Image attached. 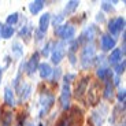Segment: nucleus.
Returning a JSON list of instances; mask_svg holds the SVG:
<instances>
[{
  "instance_id": "nucleus-14",
  "label": "nucleus",
  "mask_w": 126,
  "mask_h": 126,
  "mask_svg": "<svg viewBox=\"0 0 126 126\" xmlns=\"http://www.w3.org/2000/svg\"><path fill=\"white\" fill-rule=\"evenodd\" d=\"M38 70V74H40V77L43 79H47L51 77V74H52V69H51V66L48 64V63H40L37 67Z\"/></svg>"
},
{
  "instance_id": "nucleus-31",
  "label": "nucleus",
  "mask_w": 126,
  "mask_h": 126,
  "mask_svg": "<svg viewBox=\"0 0 126 126\" xmlns=\"http://www.w3.org/2000/svg\"><path fill=\"white\" fill-rule=\"evenodd\" d=\"M125 97H126V92H125V88H121L118 91V100L121 103H125Z\"/></svg>"
},
{
  "instance_id": "nucleus-9",
  "label": "nucleus",
  "mask_w": 126,
  "mask_h": 126,
  "mask_svg": "<svg viewBox=\"0 0 126 126\" xmlns=\"http://www.w3.org/2000/svg\"><path fill=\"white\" fill-rule=\"evenodd\" d=\"M40 64V54L38 52H34V54L30 56L29 62L26 63V73H28L29 76H33L36 71H37V67Z\"/></svg>"
},
{
  "instance_id": "nucleus-30",
  "label": "nucleus",
  "mask_w": 126,
  "mask_h": 126,
  "mask_svg": "<svg viewBox=\"0 0 126 126\" xmlns=\"http://www.w3.org/2000/svg\"><path fill=\"white\" fill-rule=\"evenodd\" d=\"M101 8H103L104 11H107V13L114 11V6H112L111 1H103V3H101Z\"/></svg>"
},
{
  "instance_id": "nucleus-2",
  "label": "nucleus",
  "mask_w": 126,
  "mask_h": 126,
  "mask_svg": "<svg viewBox=\"0 0 126 126\" xmlns=\"http://www.w3.org/2000/svg\"><path fill=\"white\" fill-rule=\"evenodd\" d=\"M64 55H66V44H64V41H59V43H56V44L54 45V48H52V52H51V62L54 63V64H59L63 60Z\"/></svg>"
},
{
  "instance_id": "nucleus-10",
  "label": "nucleus",
  "mask_w": 126,
  "mask_h": 126,
  "mask_svg": "<svg viewBox=\"0 0 126 126\" xmlns=\"http://www.w3.org/2000/svg\"><path fill=\"white\" fill-rule=\"evenodd\" d=\"M123 54H125V47H122V49L121 48H114L111 51L110 56H108V63L112 64V66H115L117 63L123 60Z\"/></svg>"
},
{
  "instance_id": "nucleus-19",
  "label": "nucleus",
  "mask_w": 126,
  "mask_h": 126,
  "mask_svg": "<svg viewBox=\"0 0 126 126\" xmlns=\"http://www.w3.org/2000/svg\"><path fill=\"white\" fill-rule=\"evenodd\" d=\"M79 6V1H77V0H71V1H69V3L66 4V7H64V13H63V15L66 16L69 15V14L74 13L77 8H78Z\"/></svg>"
},
{
  "instance_id": "nucleus-22",
  "label": "nucleus",
  "mask_w": 126,
  "mask_h": 126,
  "mask_svg": "<svg viewBox=\"0 0 126 126\" xmlns=\"http://www.w3.org/2000/svg\"><path fill=\"white\" fill-rule=\"evenodd\" d=\"M13 34H14V28H13V26L4 25L3 33H1V38H4V40H8V38L13 37Z\"/></svg>"
},
{
  "instance_id": "nucleus-33",
  "label": "nucleus",
  "mask_w": 126,
  "mask_h": 126,
  "mask_svg": "<svg viewBox=\"0 0 126 126\" xmlns=\"http://www.w3.org/2000/svg\"><path fill=\"white\" fill-rule=\"evenodd\" d=\"M69 58H70V63H71V64H73V66H74V64H76V63H77V58H76V55H74V54H71V52H69Z\"/></svg>"
},
{
  "instance_id": "nucleus-3",
  "label": "nucleus",
  "mask_w": 126,
  "mask_h": 126,
  "mask_svg": "<svg viewBox=\"0 0 126 126\" xmlns=\"http://www.w3.org/2000/svg\"><path fill=\"white\" fill-rule=\"evenodd\" d=\"M123 30H125V18L123 16H117L108 22V32H110L108 34L112 36L114 38Z\"/></svg>"
},
{
  "instance_id": "nucleus-17",
  "label": "nucleus",
  "mask_w": 126,
  "mask_h": 126,
  "mask_svg": "<svg viewBox=\"0 0 126 126\" xmlns=\"http://www.w3.org/2000/svg\"><path fill=\"white\" fill-rule=\"evenodd\" d=\"M11 51H13V55L15 58H21L23 55V47L19 41H14L11 45Z\"/></svg>"
},
{
  "instance_id": "nucleus-26",
  "label": "nucleus",
  "mask_w": 126,
  "mask_h": 126,
  "mask_svg": "<svg viewBox=\"0 0 126 126\" xmlns=\"http://www.w3.org/2000/svg\"><path fill=\"white\" fill-rule=\"evenodd\" d=\"M52 47H54V43H52V41H48L47 44H45V47L43 48V52H41V54L44 55V56H48V55L52 52Z\"/></svg>"
},
{
  "instance_id": "nucleus-23",
  "label": "nucleus",
  "mask_w": 126,
  "mask_h": 126,
  "mask_svg": "<svg viewBox=\"0 0 126 126\" xmlns=\"http://www.w3.org/2000/svg\"><path fill=\"white\" fill-rule=\"evenodd\" d=\"M13 125V114L6 112L4 117L1 118V126H11Z\"/></svg>"
},
{
  "instance_id": "nucleus-1",
  "label": "nucleus",
  "mask_w": 126,
  "mask_h": 126,
  "mask_svg": "<svg viewBox=\"0 0 126 126\" xmlns=\"http://www.w3.org/2000/svg\"><path fill=\"white\" fill-rule=\"evenodd\" d=\"M94 55H96V48H94V45L92 44V43L82 48L79 62H81V66L84 67V69H88L92 64V62L94 60Z\"/></svg>"
},
{
  "instance_id": "nucleus-29",
  "label": "nucleus",
  "mask_w": 126,
  "mask_h": 126,
  "mask_svg": "<svg viewBox=\"0 0 126 126\" xmlns=\"http://www.w3.org/2000/svg\"><path fill=\"white\" fill-rule=\"evenodd\" d=\"M63 19H64V15H63V14H58V15L54 16V19H52V23L55 25V28H56V26H59L60 23L63 22Z\"/></svg>"
},
{
  "instance_id": "nucleus-34",
  "label": "nucleus",
  "mask_w": 126,
  "mask_h": 126,
  "mask_svg": "<svg viewBox=\"0 0 126 126\" xmlns=\"http://www.w3.org/2000/svg\"><path fill=\"white\" fill-rule=\"evenodd\" d=\"M36 36H37V37H36V40H37V41H41V40H43V36H44V33H41L40 30H37V32H36Z\"/></svg>"
},
{
  "instance_id": "nucleus-16",
  "label": "nucleus",
  "mask_w": 126,
  "mask_h": 126,
  "mask_svg": "<svg viewBox=\"0 0 126 126\" xmlns=\"http://www.w3.org/2000/svg\"><path fill=\"white\" fill-rule=\"evenodd\" d=\"M44 4H45V1H43V0H36V1H32V3L29 4V11H30V14H32V15L38 14L41 10L44 8Z\"/></svg>"
},
{
  "instance_id": "nucleus-18",
  "label": "nucleus",
  "mask_w": 126,
  "mask_h": 126,
  "mask_svg": "<svg viewBox=\"0 0 126 126\" xmlns=\"http://www.w3.org/2000/svg\"><path fill=\"white\" fill-rule=\"evenodd\" d=\"M106 81V86H104V92H103V96L104 99H107V100H110L111 97H112V82H111L110 78L104 79Z\"/></svg>"
},
{
  "instance_id": "nucleus-7",
  "label": "nucleus",
  "mask_w": 126,
  "mask_h": 126,
  "mask_svg": "<svg viewBox=\"0 0 126 126\" xmlns=\"http://www.w3.org/2000/svg\"><path fill=\"white\" fill-rule=\"evenodd\" d=\"M89 81H91V77H89V76L82 77V78L78 81V85H77L76 92H74V96H76V99H82V97H84V94L88 92Z\"/></svg>"
},
{
  "instance_id": "nucleus-35",
  "label": "nucleus",
  "mask_w": 126,
  "mask_h": 126,
  "mask_svg": "<svg viewBox=\"0 0 126 126\" xmlns=\"http://www.w3.org/2000/svg\"><path fill=\"white\" fill-rule=\"evenodd\" d=\"M96 19H97V21H100V22H103V21H104V14L103 13H99L97 16H96Z\"/></svg>"
},
{
  "instance_id": "nucleus-36",
  "label": "nucleus",
  "mask_w": 126,
  "mask_h": 126,
  "mask_svg": "<svg viewBox=\"0 0 126 126\" xmlns=\"http://www.w3.org/2000/svg\"><path fill=\"white\" fill-rule=\"evenodd\" d=\"M112 85H119V76L114 77V84H112Z\"/></svg>"
},
{
  "instance_id": "nucleus-21",
  "label": "nucleus",
  "mask_w": 126,
  "mask_h": 126,
  "mask_svg": "<svg viewBox=\"0 0 126 126\" xmlns=\"http://www.w3.org/2000/svg\"><path fill=\"white\" fill-rule=\"evenodd\" d=\"M96 74H97V77L100 79H107V78H110L111 71H110V69H108L107 66H100V67H97Z\"/></svg>"
},
{
  "instance_id": "nucleus-11",
  "label": "nucleus",
  "mask_w": 126,
  "mask_h": 126,
  "mask_svg": "<svg viewBox=\"0 0 126 126\" xmlns=\"http://www.w3.org/2000/svg\"><path fill=\"white\" fill-rule=\"evenodd\" d=\"M99 100H100V92H99V85L94 82L93 85L91 86V89H89L88 92V101L89 104H92V106H94V104H97Z\"/></svg>"
},
{
  "instance_id": "nucleus-27",
  "label": "nucleus",
  "mask_w": 126,
  "mask_h": 126,
  "mask_svg": "<svg viewBox=\"0 0 126 126\" xmlns=\"http://www.w3.org/2000/svg\"><path fill=\"white\" fill-rule=\"evenodd\" d=\"M123 71H125V59L115 64V73H117V76H121Z\"/></svg>"
},
{
  "instance_id": "nucleus-37",
  "label": "nucleus",
  "mask_w": 126,
  "mask_h": 126,
  "mask_svg": "<svg viewBox=\"0 0 126 126\" xmlns=\"http://www.w3.org/2000/svg\"><path fill=\"white\" fill-rule=\"evenodd\" d=\"M3 74H4V67H0V85H1V79H3Z\"/></svg>"
},
{
  "instance_id": "nucleus-20",
  "label": "nucleus",
  "mask_w": 126,
  "mask_h": 126,
  "mask_svg": "<svg viewBox=\"0 0 126 126\" xmlns=\"http://www.w3.org/2000/svg\"><path fill=\"white\" fill-rule=\"evenodd\" d=\"M23 88H18L16 91H19L18 93L21 94V99L22 100H26V99L30 96V92H32V86L29 85V84H22Z\"/></svg>"
},
{
  "instance_id": "nucleus-25",
  "label": "nucleus",
  "mask_w": 126,
  "mask_h": 126,
  "mask_svg": "<svg viewBox=\"0 0 126 126\" xmlns=\"http://www.w3.org/2000/svg\"><path fill=\"white\" fill-rule=\"evenodd\" d=\"M30 32H32V25L23 26V28H21V30H19V36H21V37H30Z\"/></svg>"
},
{
  "instance_id": "nucleus-4",
  "label": "nucleus",
  "mask_w": 126,
  "mask_h": 126,
  "mask_svg": "<svg viewBox=\"0 0 126 126\" xmlns=\"http://www.w3.org/2000/svg\"><path fill=\"white\" fill-rule=\"evenodd\" d=\"M40 103H41V111H40V117H44L45 114L49 111V108L54 106L55 103V97L54 94L51 93H43L41 94V99H40Z\"/></svg>"
},
{
  "instance_id": "nucleus-40",
  "label": "nucleus",
  "mask_w": 126,
  "mask_h": 126,
  "mask_svg": "<svg viewBox=\"0 0 126 126\" xmlns=\"http://www.w3.org/2000/svg\"><path fill=\"white\" fill-rule=\"evenodd\" d=\"M28 126H36V125H33V123H30V125H28Z\"/></svg>"
},
{
  "instance_id": "nucleus-13",
  "label": "nucleus",
  "mask_w": 126,
  "mask_h": 126,
  "mask_svg": "<svg viewBox=\"0 0 126 126\" xmlns=\"http://www.w3.org/2000/svg\"><path fill=\"white\" fill-rule=\"evenodd\" d=\"M51 23V14L49 13H44L40 16V22H38V30L41 33H45Z\"/></svg>"
},
{
  "instance_id": "nucleus-5",
  "label": "nucleus",
  "mask_w": 126,
  "mask_h": 126,
  "mask_svg": "<svg viewBox=\"0 0 126 126\" xmlns=\"http://www.w3.org/2000/svg\"><path fill=\"white\" fill-rule=\"evenodd\" d=\"M70 100H71V89H70V84L64 82L60 91V103H62L63 110H69L70 108Z\"/></svg>"
},
{
  "instance_id": "nucleus-39",
  "label": "nucleus",
  "mask_w": 126,
  "mask_h": 126,
  "mask_svg": "<svg viewBox=\"0 0 126 126\" xmlns=\"http://www.w3.org/2000/svg\"><path fill=\"white\" fill-rule=\"evenodd\" d=\"M3 28H4V25L1 22H0V38H1V33H3Z\"/></svg>"
},
{
  "instance_id": "nucleus-38",
  "label": "nucleus",
  "mask_w": 126,
  "mask_h": 126,
  "mask_svg": "<svg viewBox=\"0 0 126 126\" xmlns=\"http://www.w3.org/2000/svg\"><path fill=\"white\" fill-rule=\"evenodd\" d=\"M56 126H67V125H66V119H62V121H60V122L58 123Z\"/></svg>"
},
{
  "instance_id": "nucleus-6",
  "label": "nucleus",
  "mask_w": 126,
  "mask_h": 126,
  "mask_svg": "<svg viewBox=\"0 0 126 126\" xmlns=\"http://www.w3.org/2000/svg\"><path fill=\"white\" fill-rule=\"evenodd\" d=\"M115 45H117V40H115L112 36H110L108 33H104V34L100 36V48H101V51H104V52L112 51L114 48H115Z\"/></svg>"
},
{
  "instance_id": "nucleus-12",
  "label": "nucleus",
  "mask_w": 126,
  "mask_h": 126,
  "mask_svg": "<svg viewBox=\"0 0 126 126\" xmlns=\"http://www.w3.org/2000/svg\"><path fill=\"white\" fill-rule=\"evenodd\" d=\"M74 36H76V28L73 25H63V32H62V36H60V38H62L63 41H73V38H74Z\"/></svg>"
},
{
  "instance_id": "nucleus-32",
  "label": "nucleus",
  "mask_w": 126,
  "mask_h": 126,
  "mask_svg": "<svg viewBox=\"0 0 126 126\" xmlns=\"http://www.w3.org/2000/svg\"><path fill=\"white\" fill-rule=\"evenodd\" d=\"M62 32H63V25H59L55 28V34L58 36V37H60L62 36Z\"/></svg>"
},
{
  "instance_id": "nucleus-28",
  "label": "nucleus",
  "mask_w": 126,
  "mask_h": 126,
  "mask_svg": "<svg viewBox=\"0 0 126 126\" xmlns=\"http://www.w3.org/2000/svg\"><path fill=\"white\" fill-rule=\"evenodd\" d=\"M60 74H62V69H60V67H56L55 70H52V74H51L49 78L55 82V81H58V79H59Z\"/></svg>"
},
{
  "instance_id": "nucleus-15",
  "label": "nucleus",
  "mask_w": 126,
  "mask_h": 126,
  "mask_svg": "<svg viewBox=\"0 0 126 126\" xmlns=\"http://www.w3.org/2000/svg\"><path fill=\"white\" fill-rule=\"evenodd\" d=\"M4 101H6L7 106L13 107L15 106V97H14V91L10 86H6L4 88Z\"/></svg>"
},
{
  "instance_id": "nucleus-8",
  "label": "nucleus",
  "mask_w": 126,
  "mask_h": 126,
  "mask_svg": "<svg viewBox=\"0 0 126 126\" xmlns=\"http://www.w3.org/2000/svg\"><path fill=\"white\" fill-rule=\"evenodd\" d=\"M99 33V30H97V28L94 25H89L88 28H85L84 29V32L81 33V37L78 38V44H81L82 41H86V43H89V41H92L94 38V36Z\"/></svg>"
},
{
  "instance_id": "nucleus-24",
  "label": "nucleus",
  "mask_w": 126,
  "mask_h": 126,
  "mask_svg": "<svg viewBox=\"0 0 126 126\" xmlns=\"http://www.w3.org/2000/svg\"><path fill=\"white\" fill-rule=\"evenodd\" d=\"M18 19H19V14L18 13L10 14V15L7 16V25H8V26H14L16 22H18Z\"/></svg>"
}]
</instances>
